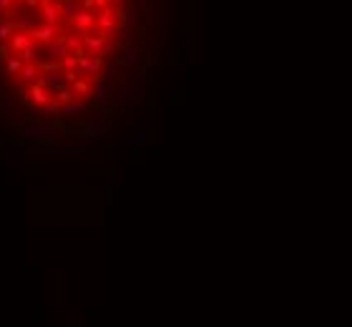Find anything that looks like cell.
Listing matches in <instances>:
<instances>
[{"instance_id": "2e32d148", "label": "cell", "mask_w": 352, "mask_h": 327, "mask_svg": "<svg viewBox=\"0 0 352 327\" xmlns=\"http://www.w3.org/2000/svg\"><path fill=\"white\" fill-rule=\"evenodd\" d=\"M35 111L40 113V116H48V113H63V103L55 98V96H50L45 103H40V106H35Z\"/></svg>"}, {"instance_id": "603a6c76", "label": "cell", "mask_w": 352, "mask_h": 327, "mask_svg": "<svg viewBox=\"0 0 352 327\" xmlns=\"http://www.w3.org/2000/svg\"><path fill=\"white\" fill-rule=\"evenodd\" d=\"M60 68H63V71H78V55H76V53H68V55L60 60Z\"/></svg>"}, {"instance_id": "e0dca14e", "label": "cell", "mask_w": 352, "mask_h": 327, "mask_svg": "<svg viewBox=\"0 0 352 327\" xmlns=\"http://www.w3.org/2000/svg\"><path fill=\"white\" fill-rule=\"evenodd\" d=\"M88 111V101L86 98H81V101H68V103H63V113L65 116H73V113H86Z\"/></svg>"}, {"instance_id": "d6986e66", "label": "cell", "mask_w": 352, "mask_h": 327, "mask_svg": "<svg viewBox=\"0 0 352 327\" xmlns=\"http://www.w3.org/2000/svg\"><path fill=\"white\" fill-rule=\"evenodd\" d=\"M141 15H144V10L138 8V3H133V5L126 10V25H128V28H136V25L141 23Z\"/></svg>"}, {"instance_id": "7c38bea8", "label": "cell", "mask_w": 352, "mask_h": 327, "mask_svg": "<svg viewBox=\"0 0 352 327\" xmlns=\"http://www.w3.org/2000/svg\"><path fill=\"white\" fill-rule=\"evenodd\" d=\"M38 81H40L45 88H50V91H58L60 86H65V83H63V73H60V71H43Z\"/></svg>"}, {"instance_id": "7a4b0ae2", "label": "cell", "mask_w": 352, "mask_h": 327, "mask_svg": "<svg viewBox=\"0 0 352 327\" xmlns=\"http://www.w3.org/2000/svg\"><path fill=\"white\" fill-rule=\"evenodd\" d=\"M101 63H103V55L83 53L78 58V73H86L88 78H101Z\"/></svg>"}, {"instance_id": "5bb4252c", "label": "cell", "mask_w": 352, "mask_h": 327, "mask_svg": "<svg viewBox=\"0 0 352 327\" xmlns=\"http://www.w3.org/2000/svg\"><path fill=\"white\" fill-rule=\"evenodd\" d=\"M20 68H23V58H20V53H13L10 58L3 60V71H5L8 76H18Z\"/></svg>"}, {"instance_id": "4fadbf2b", "label": "cell", "mask_w": 352, "mask_h": 327, "mask_svg": "<svg viewBox=\"0 0 352 327\" xmlns=\"http://www.w3.org/2000/svg\"><path fill=\"white\" fill-rule=\"evenodd\" d=\"M146 141H149V139H146V126H144V123H138V128H136V131H131V139H128L126 144H128V146H133V149H144V146H146Z\"/></svg>"}, {"instance_id": "ba28073f", "label": "cell", "mask_w": 352, "mask_h": 327, "mask_svg": "<svg viewBox=\"0 0 352 327\" xmlns=\"http://www.w3.org/2000/svg\"><path fill=\"white\" fill-rule=\"evenodd\" d=\"M138 53H141V48L128 38L126 45H123V50H121V65H128V68H133V65L138 63Z\"/></svg>"}, {"instance_id": "484cf974", "label": "cell", "mask_w": 352, "mask_h": 327, "mask_svg": "<svg viewBox=\"0 0 352 327\" xmlns=\"http://www.w3.org/2000/svg\"><path fill=\"white\" fill-rule=\"evenodd\" d=\"M60 73H63V83H65V86H73V83L81 78L78 71H60Z\"/></svg>"}, {"instance_id": "6da1fadb", "label": "cell", "mask_w": 352, "mask_h": 327, "mask_svg": "<svg viewBox=\"0 0 352 327\" xmlns=\"http://www.w3.org/2000/svg\"><path fill=\"white\" fill-rule=\"evenodd\" d=\"M63 23L65 20H60V23H55V25H48V23H35L28 33H30V38H33V43L35 45H43V43H50V40H63V35H65V28H63Z\"/></svg>"}, {"instance_id": "30bf717a", "label": "cell", "mask_w": 352, "mask_h": 327, "mask_svg": "<svg viewBox=\"0 0 352 327\" xmlns=\"http://www.w3.org/2000/svg\"><path fill=\"white\" fill-rule=\"evenodd\" d=\"M20 81L23 83H35L38 78H40V65H38V60H33V63H23V68H20Z\"/></svg>"}, {"instance_id": "ffe728a7", "label": "cell", "mask_w": 352, "mask_h": 327, "mask_svg": "<svg viewBox=\"0 0 352 327\" xmlns=\"http://www.w3.org/2000/svg\"><path fill=\"white\" fill-rule=\"evenodd\" d=\"M53 96L60 101V103H68V101H73V98H78L76 93H73V88L70 86H60L58 91H53Z\"/></svg>"}, {"instance_id": "4dcf8cb0", "label": "cell", "mask_w": 352, "mask_h": 327, "mask_svg": "<svg viewBox=\"0 0 352 327\" xmlns=\"http://www.w3.org/2000/svg\"><path fill=\"white\" fill-rule=\"evenodd\" d=\"M23 5H28V8H40V0H23Z\"/></svg>"}, {"instance_id": "44dd1931", "label": "cell", "mask_w": 352, "mask_h": 327, "mask_svg": "<svg viewBox=\"0 0 352 327\" xmlns=\"http://www.w3.org/2000/svg\"><path fill=\"white\" fill-rule=\"evenodd\" d=\"M13 25H10V18H0V43H8L10 35H13Z\"/></svg>"}, {"instance_id": "8992f818", "label": "cell", "mask_w": 352, "mask_h": 327, "mask_svg": "<svg viewBox=\"0 0 352 327\" xmlns=\"http://www.w3.org/2000/svg\"><path fill=\"white\" fill-rule=\"evenodd\" d=\"M96 25H98V33H103V35H113L116 28H118V23L113 20V13L108 8L96 13Z\"/></svg>"}, {"instance_id": "4316f807", "label": "cell", "mask_w": 352, "mask_h": 327, "mask_svg": "<svg viewBox=\"0 0 352 327\" xmlns=\"http://www.w3.org/2000/svg\"><path fill=\"white\" fill-rule=\"evenodd\" d=\"M15 0H0V18H8L10 15V5Z\"/></svg>"}, {"instance_id": "9c48e42d", "label": "cell", "mask_w": 352, "mask_h": 327, "mask_svg": "<svg viewBox=\"0 0 352 327\" xmlns=\"http://www.w3.org/2000/svg\"><path fill=\"white\" fill-rule=\"evenodd\" d=\"M53 96V91L50 88H45L40 81H35V83H30V91H28V98L33 101V106H40V103H45L48 98Z\"/></svg>"}, {"instance_id": "9a60e30c", "label": "cell", "mask_w": 352, "mask_h": 327, "mask_svg": "<svg viewBox=\"0 0 352 327\" xmlns=\"http://www.w3.org/2000/svg\"><path fill=\"white\" fill-rule=\"evenodd\" d=\"M81 10V0H63L60 3V13H63V20H73Z\"/></svg>"}, {"instance_id": "f546056e", "label": "cell", "mask_w": 352, "mask_h": 327, "mask_svg": "<svg viewBox=\"0 0 352 327\" xmlns=\"http://www.w3.org/2000/svg\"><path fill=\"white\" fill-rule=\"evenodd\" d=\"M10 103H13L10 93H0V106H10Z\"/></svg>"}, {"instance_id": "7402d4cb", "label": "cell", "mask_w": 352, "mask_h": 327, "mask_svg": "<svg viewBox=\"0 0 352 327\" xmlns=\"http://www.w3.org/2000/svg\"><path fill=\"white\" fill-rule=\"evenodd\" d=\"M38 55H40V48H38L35 43L20 50V58H23V63H33V60H38Z\"/></svg>"}, {"instance_id": "8fae6325", "label": "cell", "mask_w": 352, "mask_h": 327, "mask_svg": "<svg viewBox=\"0 0 352 327\" xmlns=\"http://www.w3.org/2000/svg\"><path fill=\"white\" fill-rule=\"evenodd\" d=\"M10 48H13V53H20L23 48H28V45H33V38H30V33L28 30H15L13 35H10Z\"/></svg>"}, {"instance_id": "d6a6232c", "label": "cell", "mask_w": 352, "mask_h": 327, "mask_svg": "<svg viewBox=\"0 0 352 327\" xmlns=\"http://www.w3.org/2000/svg\"><path fill=\"white\" fill-rule=\"evenodd\" d=\"M58 3H63V0H58Z\"/></svg>"}, {"instance_id": "52a82bcc", "label": "cell", "mask_w": 352, "mask_h": 327, "mask_svg": "<svg viewBox=\"0 0 352 327\" xmlns=\"http://www.w3.org/2000/svg\"><path fill=\"white\" fill-rule=\"evenodd\" d=\"M103 40H106V35L103 33H86L83 35V45H86V53H91V55H103Z\"/></svg>"}, {"instance_id": "ac0fdd59", "label": "cell", "mask_w": 352, "mask_h": 327, "mask_svg": "<svg viewBox=\"0 0 352 327\" xmlns=\"http://www.w3.org/2000/svg\"><path fill=\"white\" fill-rule=\"evenodd\" d=\"M70 88H73V93H76V96L88 98V96H91V78H88V76H86V78L81 76V78H78L73 86H70Z\"/></svg>"}, {"instance_id": "83f0119b", "label": "cell", "mask_w": 352, "mask_h": 327, "mask_svg": "<svg viewBox=\"0 0 352 327\" xmlns=\"http://www.w3.org/2000/svg\"><path fill=\"white\" fill-rule=\"evenodd\" d=\"M10 55H13L10 43H0V60H5V58H10Z\"/></svg>"}, {"instance_id": "cb8c5ba5", "label": "cell", "mask_w": 352, "mask_h": 327, "mask_svg": "<svg viewBox=\"0 0 352 327\" xmlns=\"http://www.w3.org/2000/svg\"><path fill=\"white\" fill-rule=\"evenodd\" d=\"M10 25H13V30H30L35 25V18H15V20H10Z\"/></svg>"}, {"instance_id": "3957f363", "label": "cell", "mask_w": 352, "mask_h": 327, "mask_svg": "<svg viewBox=\"0 0 352 327\" xmlns=\"http://www.w3.org/2000/svg\"><path fill=\"white\" fill-rule=\"evenodd\" d=\"M70 30H76V33H81V35H86V33H91L93 30V25H96V13L93 10H86V8H81L78 10V15L70 20Z\"/></svg>"}, {"instance_id": "277c9868", "label": "cell", "mask_w": 352, "mask_h": 327, "mask_svg": "<svg viewBox=\"0 0 352 327\" xmlns=\"http://www.w3.org/2000/svg\"><path fill=\"white\" fill-rule=\"evenodd\" d=\"M68 53H70V50H68V45H65L60 38L40 45V60H43V58H48V60H63Z\"/></svg>"}, {"instance_id": "d4e9b609", "label": "cell", "mask_w": 352, "mask_h": 327, "mask_svg": "<svg viewBox=\"0 0 352 327\" xmlns=\"http://www.w3.org/2000/svg\"><path fill=\"white\" fill-rule=\"evenodd\" d=\"M111 93H108V81L103 78V81H98V86H96V91H93V101H106Z\"/></svg>"}, {"instance_id": "5b68a950", "label": "cell", "mask_w": 352, "mask_h": 327, "mask_svg": "<svg viewBox=\"0 0 352 327\" xmlns=\"http://www.w3.org/2000/svg\"><path fill=\"white\" fill-rule=\"evenodd\" d=\"M50 134H53V126L45 121H28L23 126V136H28V139H40V136H50Z\"/></svg>"}, {"instance_id": "1f68e13d", "label": "cell", "mask_w": 352, "mask_h": 327, "mask_svg": "<svg viewBox=\"0 0 352 327\" xmlns=\"http://www.w3.org/2000/svg\"><path fill=\"white\" fill-rule=\"evenodd\" d=\"M136 3H138V8L144 13H149V0H136Z\"/></svg>"}, {"instance_id": "f1b7e54d", "label": "cell", "mask_w": 352, "mask_h": 327, "mask_svg": "<svg viewBox=\"0 0 352 327\" xmlns=\"http://www.w3.org/2000/svg\"><path fill=\"white\" fill-rule=\"evenodd\" d=\"M113 50H116V43L106 35V40H103V55H108V53H113Z\"/></svg>"}]
</instances>
